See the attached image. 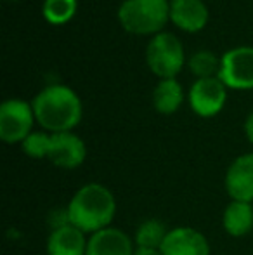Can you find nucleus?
<instances>
[{"instance_id": "nucleus-1", "label": "nucleus", "mask_w": 253, "mask_h": 255, "mask_svg": "<svg viewBox=\"0 0 253 255\" xmlns=\"http://www.w3.org/2000/svg\"><path fill=\"white\" fill-rule=\"evenodd\" d=\"M116 215V198L109 188L88 182L75 191L66 207V222L85 235L106 229Z\"/></svg>"}, {"instance_id": "nucleus-2", "label": "nucleus", "mask_w": 253, "mask_h": 255, "mask_svg": "<svg viewBox=\"0 0 253 255\" xmlns=\"http://www.w3.org/2000/svg\"><path fill=\"white\" fill-rule=\"evenodd\" d=\"M31 106L37 124L49 134L73 132L84 117V106L78 94L68 85L61 84L42 89L33 98Z\"/></svg>"}, {"instance_id": "nucleus-3", "label": "nucleus", "mask_w": 253, "mask_h": 255, "mask_svg": "<svg viewBox=\"0 0 253 255\" xmlns=\"http://www.w3.org/2000/svg\"><path fill=\"white\" fill-rule=\"evenodd\" d=\"M170 19V0H123L118 7V21L132 35L162 33Z\"/></svg>"}, {"instance_id": "nucleus-4", "label": "nucleus", "mask_w": 253, "mask_h": 255, "mask_svg": "<svg viewBox=\"0 0 253 255\" xmlns=\"http://www.w3.org/2000/svg\"><path fill=\"white\" fill-rule=\"evenodd\" d=\"M146 63L160 80L175 78L186 64L184 45L173 33L162 31L149 40L146 47Z\"/></svg>"}, {"instance_id": "nucleus-5", "label": "nucleus", "mask_w": 253, "mask_h": 255, "mask_svg": "<svg viewBox=\"0 0 253 255\" xmlns=\"http://www.w3.org/2000/svg\"><path fill=\"white\" fill-rule=\"evenodd\" d=\"M33 106L23 99H7L0 104V139L5 144L23 142L33 132Z\"/></svg>"}, {"instance_id": "nucleus-6", "label": "nucleus", "mask_w": 253, "mask_h": 255, "mask_svg": "<svg viewBox=\"0 0 253 255\" xmlns=\"http://www.w3.org/2000/svg\"><path fill=\"white\" fill-rule=\"evenodd\" d=\"M219 78L227 89L234 91H252L253 89V47L229 49L220 57Z\"/></svg>"}, {"instance_id": "nucleus-7", "label": "nucleus", "mask_w": 253, "mask_h": 255, "mask_svg": "<svg viewBox=\"0 0 253 255\" xmlns=\"http://www.w3.org/2000/svg\"><path fill=\"white\" fill-rule=\"evenodd\" d=\"M191 110L201 118L217 117L227 101V87L219 77L199 78L191 85L187 94Z\"/></svg>"}, {"instance_id": "nucleus-8", "label": "nucleus", "mask_w": 253, "mask_h": 255, "mask_svg": "<svg viewBox=\"0 0 253 255\" xmlns=\"http://www.w3.org/2000/svg\"><path fill=\"white\" fill-rule=\"evenodd\" d=\"M87 158V146L80 135L73 132H61L51 135V148L47 160L64 170L78 168Z\"/></svg>"}, {"instance_id": "nucleus-9", "label": "nucleus", "mask_w": 253, "mask_h": 255, "mask_svg": "<svg viewBox=\"0 0 253 255\" xmlns=\"http://www.w3.org/2000/svg\"><path fill=\"white\" fill-rule=\"evenodd\" d=\"M224 186L231 200L253 203V153H243L227 167Z\"/></svg>"}, {"instance_id": "nucleus-10", "label": "nucleus", "mask_w": 253, "mask_h": 255, "mask_svg": "<svg viewBox=\"0 0 253 255\" xmlns=\"http://www.w3.org/2000/svg\"><path fill=\"white\" fill-rule=\"evenodd\" d=\"M160 252L162 255H210V243L198 229L179 226L169 231Z\"/></svg>"}, {"instance_id": "nucleus-11", "label": "nucleus", "mask_w": 253, "mask_h": 255, "mask_svg": "<svg viewBox=\"0 0 253 255\" xmlns=\"http://www.w3.org/2000/svg\"><path fill=\"white\" fill-rule=\"evenodd\" d=\"M134 238H130L122 229L109 226L90 235L85 255H134Z\"/></svg>"}, {"instance_id": "nucleus-12", "label": "nucleus", "mask_w": 253, "mask_h": 255, "mask_svg": "<svg viewBox=\"0 0 253 255\" xmlns=\"http://www.w3.org/2000/svg\"><path fill=\"white\" fill-rule=\"evenodd\" d=\"M208 19V7L203 0H170V21L186 33L201 31Z\"/></svg>"}, {"instance_id": "nucleus-13", "label": "nucleus", "mask_w": 253, "mask_h": 255, "mask_svg": "<svg viewBox=\"0 0 253 255\" xmlns=\"http://www.w3.org/2000/svg\"><path fill=\"white\" fill-rule=\"evenodd\" d=\"M85 233L71 226L70 222L52 229L47 238V255H85L87 254Z\"/></svg>"}, {"instance_id": "nucleus-14", "label": "nucleus", "mask_w": 253, "mask_h": 255, "mask_svg": "<svg viewBox=\"0 0 253 255\" xmlns=\"http://www.w3.org/2000/svg\"><path fill=\"white\" fill-rule=\"evenodd\" d=\"M222 228L233 238L247 236L253 229V203L231 200L222 214Z\"/></svg>"}, {"instance_id": "nucleus-15", "label": "nucleus", "mask_w": 253, "mask_h": 255, "mask_svg": "<svg viewBox=\"0 0 253 255\" xmlns=\"http://www.w3.org/2000/svg\"><path fill=\"white\" fill-rule=\"evenodd\" d=\"M184 101L182 85L177 78L160 80L153 91V106L162 115H173Z\"/></svg>"}, {"instance_id": "nucleus-16", "label": "nucleus", "mask_w": 253, "mask_h": 255, "mask_svg": "<svg viewBox=\"0 0 253 255\" xmlns=\"http://www.w3.org/2000/svg\"><path fill=\"white\" fill-rule=\"evenodd\" d=\"M169 231L170 229H167V224L163 221H160V219H146L135 229V249L160 250Z\"/></svg>"}, {"instance_id": "nucleus-17", "label": "nucleus", "mask_w": 253, "mask_h": 255, "mask_svg": "<svg viewBox=\"0 0 253 255\" xmlns=\"http://www.w3.org/2000/svg\"><path fill=\"white\" fill-rule=\"evenodd\" d=\"M77 7V0H44L42 14H44L47 23L61 26V24H66L68 21L73 19Z\"/></svg>"}, {"instance_id": "nucleus-18", "label": "nucleus", "mask_w": 253, "mask_h": 255, "mask_svg": "<svg viewBox=\"0 0 253 255\" xmlns=\"http://www.w3.org/2000/svg\"><path fill=\"white\" fill-rule=\"evenodd\" d=\"M187 66L198 80L199 78H213L219 77L220 57H217L212 51H198L189 57Z\"/></svg>"}, {"instance_id": "nucleus-19", "label": "nucleus", "mask_w": 253, "mask_h": 255, "mask_svg": "<svg viewBox=\"0 0 253 255\" xmlns=\"http://www.w3.org/2000/svg\"><path fill=\"white\" fill-rule=\"evenodd\" d=\"M51 135L49 132H31L23 142H21V149L26 156L33 158V160H47L49 148H51Z\"/></svg>"}, {"instance_id": "nucleus-20", "label": "nucleus", "mask_w": 253, "mask_h": 255, "mask_svg": "<svg viewBox=\"0 0 253 255\" xmlns=\"http://www.w3.org/2000/svg\"><path fill=\"white\" fill-rule=\"evenodd\" d=\"M245 135H247V139L253 144V111L247 117V120H245Z\"/></svg>"}, {"instance_id": "nucleus-21", "label": "nucleus", "mask_w": 253, "mask_h": 255, "mask_svg": "<svg viewBox=\"0 0 253 255\" xmlns=\"http://www.w3.org/2000/svg\"><path fill=\"white\" fill-rule=\"evenodd\" d=\"M134 255H162L160 250H149V249H135Z\"/></svg>"}, {"instance_id": "nucleus-22", "label": "nucleus", "mask_w": 253, "mask_h": 255, "mask_svg": "<svg viewBox=\"0 0 253 255\" xmlns=\"http://www.w3.org/2000/svg\"><path fill=\"white\" fill-rule=\"evenodd\" d=\"M7 2H17V0H7Z\"/></svg>"}]
</instances>
